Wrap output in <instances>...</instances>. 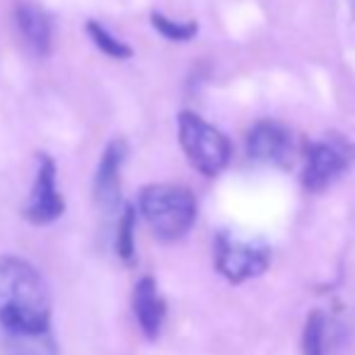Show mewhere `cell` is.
<instances>
[{
    "label": "cell",
    "mask_w": 355,
    "mask_h": 355,
    "mask_svg": "<svg viewBox=\"0 0 355 355\" xmlns=\"http://www.w3.org/2000/svg\"><path fill=\"white\" fill-rule=\"evenodd\" d=\"M133 314H136V322L141 327L143 336L148 341L162 334L164 319H167V302H164L162 293L157 288V281L153 276H143L141 281L133 288Z\"/></svg>",
    "instance_id": "cell-10"
},
{
    "label": "cell",
    "mask_w": 355,
    "mask_h": 355,
    "mask_svg": "<svg viewBox=\"0 0 355 355\" xmlns=\"http://www.w3.org/2000/svg\"><path fill=\"white\" fill-rule=\"evenodd\" d=\"M15 27L24 46L39 58L51 56L53 51V22L51 15L44 8H39L32 0H19L12 10Z\"/></svg>",
    "instance_id": "cell-9"
},
{
    "label": "cell",
    "mask_w": 355,
    "mask_h": 355,
    "mask_svg": "<svg viewBox=\"0 0 355 355\" xmlns=\"http://www.w3.org/2000/svg\"><path fill=\"white\" fill-rule=\"evenodd\" d=\"M138 213L162 242H177L193 227L198 215L196 196L179 184H148L138 196Z\"/></svg>",
    "instance_id": "cell-2"
},
{
    "label": "cell",
    "mask_w": 355,
    "mask_h": 355,
    "mask_svg": "<svg viewBox=\"0 0 355 355\" xmlns=\"http://www.w3.org/2000/svg\"><path fill=\"white\" fill-rule=\"evenodd\" d=\"M136 225H138V208L126 203L121 208L119 227H116V254L126 263H133V259H136Z\"/></svg>",
    "instance_id": "cell-13"
},
{
    "label": "cell",
    "mask_w": 355,
    "mask_h": 355,
    "mask_svg": "<svg viewBox=\"0 0 355 355\" xmlns=\"http://www.w3.org/2000/svg\"><path fill=\"white\" fill-rule=\"evenodd\" d=\"M247 153L254 162L290 167L295 159V138L283 123L266 119L252 126L247 136Z\"/></svg>",
    "instance_id": "cell-7"
},
{
    "label": "cell",
    "mask_w": 355,
    "mask_h": 355,
    "mask_svg": "<svg viewBox=\"0 0 355 355\" xmlns=\"http://www.w3.org/2000/svg\"><path fill=\"white\" fill-rule=\"evenodd\" d=\"M150 22H153L155 32L177 44L191 42L198 34V22H193V19H172V17H167V15L157 12V10L150 12Z\"/></svg>",
    "instance_id": "cell-14"
},
{
    "label": "cell",
    "mask_w": 355,
    "mask_h": 355,
    "mask_svg": "<svg viewBox=\"0 0 355 355\" xmlns=\"http://www.w3.org/2000/svg\"><path fill=\"white\" fill-rule=\"evenodd\" d=\"M213 261L225 281L239 285L266 273L271 249L261 239H242L230 230H220L213 242Z\"/></svg>",
    "instance_id": "cell-5"
},
{
    "label": "cell",
    "mask_w": 355,
    "mask_h": 355,
    "mask_svg": "<svg viewBox=\"0 0 355 355\" xmlns=\"http://www.w3.org/2000/svg\"><path fill=\"white\" fill-rule=\"evenodd\" d=\"M302 353L304 355H327V317L322 309L309 312L302 331Z\"/></svg>",
    "instance_id": "cell-15"
},
{
    "label": "cell",
    "mask_w": 355,
    "mask_h": 355,
    "mask_svg": "<svg viewBox=\"0 0 355 355\" xmlns=\"http://www.w3.org/2000/svg\"><path fill=\"white\" fill-rule=\"evenodd\" d=\"M0 329L17 334L51 329V290L34 263L15 254L0 257Z\"/></svg>",
    "instance_id": "cell-1"
},
{
    "label": "cell",
    "mask_w": 355,
    "mask_h": 355,
    "mask_svg": "<svg viewBox=\"0 0 355 355\" xmlns=\"http://www.w3.org/2000/svg\"><path fill=\"white\" fill-rule=\"evenodd\" d=\"M3 346L8 355H61L51 329L29 334L3 331Z\"/></svg>",
    "instance_id": "cell-11"
},
{
    "label": "cell",
    "mask_w": 355,
    "mask_h": 355,
    "mask_svg": "<svg viewBox=\"0 0 355 355\" xmlns=\"http://www.w3.org/2000/svg\"><path fill=\"white\" fill-rule=\"evenodd\" d=\"M177 126L179 143H182V150L191 167L203 177H218L232 157V145H230L227 136L193 112L179 114Z\"/></svg>",
    "instance_id": "cell-3"
},
{
    "label": "cell",
    "mask_w": 355,
    "mask_h": 355,
    "mask_svg": "<svg viewBox=\"0 0 355 355\" xmlns=\"http://www.w3.org/2000/svg\"><path fill=\"white\" fill-rule=\"evenodd\" d=\"M22 213L32 225H51L66 213V198L58 191V169L51 155H37V174Z\"/></svg>",
    "instance_id": "cell-6"
},
{
    "label": "cell",
    "mask_w": 355,
    "mask_h": 355,
    "mask_svg": "<svg viewBox=\"0 0 355 355\" xmlns=\"http://www.w3.org/2000/svg\"><path fill=\"white\" fill-rule=\"evenodd\" d=\"M85 29H87V37L92 39V44L104 56L114 58V61H128V58L133 56V49L128 46L126 42H121L119 37H114V34L109 32L102 22H97V19H87Z\"/></svg>",
    "instance_id": "cell-12"
},
{
    "label": "cell",
    "mask_w": 355,
    "mask_h": 355,
    "mask_svg": "<svg viewBox=\"0 0 355 355\" xmlns=\"http://www.w3.org/2000/svg\"><path fill=\"white\" fill-rule=\"evenodd\" d=\"M355 164V143L343 133H327L304 145L302 184L307 191L319 193L346 177Z\"/></svg>",
    "instance_id": "cell-4"
},
{
    "label": "cell",
    "mask_w": 355,
    "mask_h": 355,
    "mask_svg": "<svg viewBox=\"0 0 355 355\" xmlns=\"http://www.w3.org/2000/svg\"><path fill=\"white\" fill-rule=\"evenodd\" d=\"M128 157V145L123 138H114L112 143H107L102 157L94 169V182H92V193L97 206L104 213L119 211L121 203V169L123 162Z\"/></svg>",
    "instance_id": "cell-8"
}]
</instances>
